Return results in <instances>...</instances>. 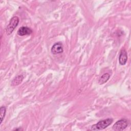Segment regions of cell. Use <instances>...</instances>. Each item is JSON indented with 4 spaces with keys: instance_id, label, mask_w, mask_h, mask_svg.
I'll return each instance as SVG.
<instances>
[{
    "instance_id": "cell-1",
    "label": "cell",
    "mask_w": 131,
    "mask_h": 131,
    "mask_svg": "<svg viewBox=\"0 0 131 131\" xmlns=\"http://www.w3.org/2000/svg\"><path fill=\"white\" fill-rule=\"evenodd\" d=\"M113 122V119L112 118H107L104 120H102L98 122L96 124L93 125L91 126V130H103L109 125H110Z\"/></svg>"
},
{
    "instance_id": "cell-2",
    "label": "cell",
    "mask_w": 131,
    "mask_h": 131,
    "mask_svg": "<svg viewBox=\"0 0 131 131\" xmlns=\"http://www.w3.org/2000/svg\"><path fill=\"white\" fill-rule=\"evenodd\" d=\"M19 18L17 16H14L10 19L9 24L7 26L5 29V32L7 35L11 34L17 26L19 23Z\"/></svg>"
},
{
    "instance_id": "cell-3",
    "label": "cell",
    "mask_w": 131,
    "mask_h": 131,
    "mask_svg": "<svg viewBox=\"0 0 131 131\" xmlns=\"http://www.w3.org/2000/svg\"><path fill=\"white\" fill-rule=\"evenodd\" d=\"M128 124V121L126 119H122L116 122V123H115L113 125L112 128L114 130L116 131L123 130L127 127Z\"/></svg>"
},
{
    "instance_id": "cell-4",
    "label": "cell",
    "mask_w": 131,
    "mask_h": 131,
    "mask_svg": "<svg viewBox=\"0 0 131 131\" xmlns=\"http://www.w3.org/2000/svg\"><path fill=\"white\" fill-rule=\"evenodd\" d=\"M51 51L53 54H57L61 53L63 51L62 43L61 42L55 43L52 47Z\"/></svg>"
},
{
    "instance_id": "cell-5",
    "label": "cell",
    "mask_w": 131,
    "mask_h": 131,
    "mask_svg": "<svg viewBox=\"0 0 131 131\" xmlns=\"http://www.w3.org/2000/svg\"><path fill=\"white\" fill-rule=\"evenodd\" d=\"M32 30L31 28L27 27H20L17 33V34L20 36H25L27 35H30L32 33Z\"/></svg>"
},
{
    "instance_id": "cell-6",
    "label": "cell",
    "mask_w": 131,
    "mask_h": 131,
    "mask_svg": "<svg viewBox=\"0 0 131 131\" xmlns=\"http://www.w3.org/2000/svg\"><path fill=\"white\" fill-rule=\"evenodd\" d=\"M127 60V54L126 50L125 49H122L120 51L119 57V62L121 65H124L126 64Z\"/></svg>"
},
{
    "instance_id": "cell-7",
    "label": "cell",
    "mask_w": 131,
    "mask_h": 131,
    "mask_svg": "<svg viewBox=\"0 0 131 131\" xmlns=\"http://www.w3.org/2000/svg\"><path fill=\"white\" fill-rule=\"evenodd\" d=\"M24 76L23 75H19L16 76L11 81V85L17 86L24 79Z\"/></svg>"
},
{
    "instance_id": "cell-8",
    "label": "cell",
    "mask_w": 131,
    "mask_h": 131,
    "mask_svg": "<svg viewBox=\"0 0 131 131\" xmlns=\"http://www.w3.org/2000/svg\"><path fill=\"white\" fill-rule=\"evenodd\" d=\"M110 77V75L108 73L104 74L100 77L99 80V83L100 84H102L105 83L106 82L108 81Z\"/></svg>"
},
{
    "instance_id": "cell-9",
    "label": "cell",
    "mask_w": 131,
    "mask_h": 131,
    "mask_svg": "<svg viewBox=\"0 0 131 131\" xmlns=\"http://www.w3.org/2000/svg\"><path fill=\"white\" fill-rule=\"evenodd\" d=\"M6 108L5 107V106H2L0 108V124H2L3 119L5 118V115H6Z\"/></svg>"
},
{
    "instance_id": "cell-10",
    "label": "cell",
    "mask_w": 131,
    "mask_h": 131,
    "mask_svg": "<svg viewBox=\"0 0 131 131\" xmlns=\"http://www.w3.org/2000/svg\"><path fill=\"white\" fill-rule=\"evenodd\" d=\"M14 130H23V129H21V128H16V129H15Z\"/></svg>"
}]
</instances>
